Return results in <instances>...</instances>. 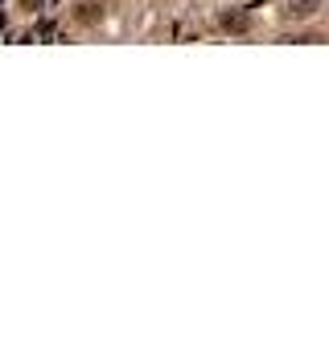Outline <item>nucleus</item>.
Masks as SVG:
<instances>
[{
    "instance_id": "f257e3e1",
    "label": "nucleus",
    "mask_w": 329,
    "mask_h": 354,
    "mask_svg": "<svg viewBox=\"0 0 329 354\" xmlns=\"http://www.w3.org/2000/svg\"><path fill=\"white\" fill-rule=\"evenodd\" d=\"M317 8H321V0H288V17H297V21L301 17H313Z\"/></svg>"
},
{
    "instance_id": "f03ea898",
    "label": "nucleus",
    "mask_w": 329,
    "mask_h": 354,
    "mask_svg": "<svg viewBox=\"0 0 329 354\" xmlns=\"http://www.w3.org/2000/svg\"><path fill=\"white\" fill-rule=\"evenodd\" d=\"M99 17H103V12H99V4H95V0L79 4V21H82V25H99Z\"/></svg>"
},
{
    "instance_id": "7ed1b4c3",
    "label": "nucleus",
    "mask_w": 329,
    "mask_h": 354,
    "mask_svg": "<svg viewBox=\"0 0 329 354\" xmlns=\"http://www.w3.org/2000/svg\"><path fill=\"white\" fill-rule=\"evenodd\" d=\"M223 25H227V29H247V17H227Z\"/></svg>"
},
{
    "instance_id": "20e7f679",
    "label": "nucleus",
    "mask_w": 329,
    "mask_h": 354,
    "mask_svg": "<svg viewBox=\"0 0 329 354\" xmlns=\"http://www.w3.org/2000/svg\"><path fill=\"white\" fill-rule=\"evenodd\" d=\"M21 4H25V8H37V4H41V0H21Z\"/></svg>"
}]
</instances>
